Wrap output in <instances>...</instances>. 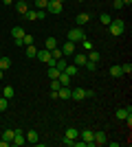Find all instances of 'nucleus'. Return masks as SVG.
Returning a JSON list of instances; mask_svg holds the SVG:
<instances>
[{
    "label": "nucleus",
    "mask_w": 132,
    "mask_h": 147,
    "mask_svg": "<svg viewBox=\"0 0 132 147\" xmlns=\"http://www.w3.org/2000/svg\"><path fill=\"white\" fill-rule=\"evenodd\" d=\"M51 57H55V59L64 57V55H62V49H60V46H57V49H53V51H51Z\"/></svg>",
    "instance_id": "obj_33"
},
{
    "label": "nucleus",
    "mask_w": 132,
    "mask_h": 147,
    "mask_svg": "<svg viewBox=\"0 0 132 147\" xmlns=\"http://www.w3.org/2000/svg\"><path fill=\"white\" fill-rule=\"evenodd\" d=\"M108 29H110V35H123V29H126V22L121 18H114L110 20V24H108Z\"/></svg>",
    "instance_id": "obj_1"
},
{
    "label": "nucleus",
    "mask_w": 132,
    "mask_h": 147,
    "mask_svg": "<svg viewBox=\"0 0 132 147\" xmlns=\"http://www.w3.org/2000/svg\"><path fill=\"white\" fill-rule=\"evenodd\" d=\"M128 114H132V105H128V108H119V110L114 112V117L119 119V121H126Z\"/></svg>",
    "instance_id": "obj_7"
},
{
    "label": "nucleus",
    "mask_w": 132,
    "mask_h": 147,
    "mask_svg": "<svg viewBox=\"0 0 132 147\" xmlns=\"http://www.w3.org/2000/svg\"><path fill=\"white\" fill-rule=\"evenodd\" d=\"M11 35H13V40H16V37H22V35H24V29H22V26H13Z\"/></svg>",
    "instance_id": "obj_24"
},
{
    "label": "nucleus",
    "mask_w": 132,
    "mask_h": 147,
    "mask_svg": "<svg viewBox=\"0 0 132 147\" xmlns=\"http://www.w3.org/2000/svg\"><path fill=\"white\" fill-rule=\"evenodd\" d=\"M2 97H5V99H13V97H16V90H13L11 86H5V92H2Z\"/></svg>",
    "instance_id": "obj_20"
},
{
    "label": "nucleus",
    "mask_w": 132,
    "mask_h": 147,
    "mask_svg": "<svg viewBox=\"0 0 132 147\" xmlns=\"http://www.w3.org/2000/svg\"><path fill=\"white\" fill-rule=\"evenodd\" d=\"M24 143H26L24 134H22L20 129H16V132H13V138H11V145H24Z\"/></svg>",
    "instance_id": "obj_8"
},
{
    "label": "nucleus",
    "mask_w": 132,
    "mask_h": 147,
    "mask_svg": "<svg viewBox=\"0 0 132 147\" xmlns=\"http://www.w3.org/2000/svg\"><path fill=\"white\" fill-rule=\"evenodd\" d=\"M51 88H53V90H60V81H57V79H51Z\"/></svg>",
    "instance_id": "obj_38"
},
{
    "label": "nucleus",
    "mask_w": 132,
    "mask_h": 147,
    "mask_svg": "<svg viewBox=\"0 0 132 147\" xmlns=\"http://www.w3.org/2000/svg\"><path fill=\"white\" fill-rule=\"evenodd\" d=\"M121 75H123L121 66H110V77H114V79H117V77H121Z\"/></svg>",
    "instance_id": "obj_19"
},
{
    "label": "nucleus",
    "mask_w": 132,
    "mask_h": 147,
    "mask_svg": "<svg viewBox=\"0 0 132 147\" xmlns=\"http://www.w3.org/2000/svg\"><path fill=\"white\" fill-rule=\"evenodd\" d=\"M79 136H82V141L86 143L88 147H93L95 145V132L90 127H86V129H82V132H79Z\"/></svg>",
    "instance_id": "obj_3"
},
{
    "label": "nucleus",
    "mask_w": 132,
    "mask_h": 147,
    "mask_svg": "<svg viewBox=\"0 0 132 147\" xmlns=\"http://www.w3.org/2000/svg\"><path fill=\"white\" fill-rule=\"evenodd\" d=\"M46 75H49V79H57V77H60V70H57L55 66H51V68H49V73H46Z\"/></svg>",
    "instance_id": "obj_27"
},
{
    "label": "nucleus",
    "mask_w": 132,
    "mask_h": 147,
    "mask_svg": "<svg viewBox=\"0 0 132 147\" xmlns=\"http://www.w3.org/2000/svg\"><path fill=\"white\" fill-rule=\"evenodd\" d=\"M35 57H38V59H40V61H44V64H46V61H49V59H51V51H46V49H42V51H38V55H35Z\"/></svg>",
    "instance_id": "obj_15"
},
{
    "label": "nucleus",
    "mask_w": 132,
    "mask_h": 147,
    "mask_svg": "<svg viewBox=\"0 0 132 147\" xmlns=\"http://www.w3.org/2000/svg\"><path fill=\"white\" fill-rule=\"evenodd\" d=\"M7 108H9V99H5V97H0V112H5Z\"/></svg>",
    "instance_id": "obj_32"
},
{
    "label": "nucleus",
    "mask_w": 132,
    "mask_h": 147,
    "mask_svg": "<svg viewBox=\"0 0 132 147\" xmlns=\"http://www.w3.org/2000/svg\"><path fill=\"white\" fill-rule=\"evenodd\" d=\"M70 79H73V77H70V75H66L64 70L60 73V77H57V81H60V86H70Z\"/></svg>",
    "instance_id": "obj_14"
},
{
    "label": "nucleus",
    "mask_w": 132,
    "mask_h": 147,
    "mask_svg": "<svg viewBox=\"0 0 132 147\" xmlns=\"http://www.w3.org/2000/svg\"><path fill=\"white\" fill-rule=\"evenodd\" d=\"M64 11V5L57 2V0H49V7H46V13H53V16H60Z\"/></svg>",
    "instance_id": "obj_4"
},
{
    "label": "nucleus",
    "mask_w": 132,
    "mask_h": 147,
    "mask_svg": "<svg viewBox=\"0 0 132 147\" xmlns=\"http://www.w3.org/2000/svg\"><path fill=\"white\" fill-rule=\"evenodd\" d=\"M55 68H57V70H60V73H62L64 68H66V61H64V57H60V59L55 61Z\"/></svg>",
    "instance_id": "obj_31"
},
{
    "label": "nucleus",
    "mask_w": 132,
    "mask_h": 147,
    "mask_svg": "<svg viewBox=\"0 0 132 147\" xmlns=\"http://www.w3.org/2000/svg\"><path fill=\"white\" fill-rule=\"evenodd\" d=\"M7 68H11V59L9 57H0V70H7Z\"/></svg>",
    "instance_id": "obj_22"
},
{
    "label": "nucleus",
    "mask_w": 132,
    "mask_h": 147,
    "mask_svg": "<svg viewBox=\"0 0 132 147\" xmlns=\"http://www.w3.org/2000/svg\"><path fill=\"white\" fill-rule=\"evenodd\" d=\"M88 20H90V13H86V11H82L79 13V16H77L75 18V22H77V26H84L88 22Z\"/></svg>",
    "instance_id": "obj_12"
},
{
    "label": "nucleus",
    "mask_w": 132,
    "mask_h": 147,
    "mask_svg": "<svg viewBox=\"0 0 132 147\" xmlns=\"http://www.w3.org/2000/svg\"><path fill=\"white\" fill-rule=\"evenodd\" d=\"M64 136H66V138H73V141H75V138H79V129H77V127H68Z\"/></svg>",
    "instance_id": "obj_18"
},
{
    "label": "nucleus",
    "mask_w": 132,
    "mask_h": 147,
    "mask_svg": "<svg viewBox=\"0 0 132 147\" xmlns=\"http://www.w3.org/2000/svg\"><path fill=\"white\" fill-rule=\"evenodd\" d=\"M22 42H24V46H29V44H33V35H22Z\"/></svg>",
    "instance_id": "obj_36"
},
{
    "label": "nucleus",
    "mask_w": 132,
    "mask_h": 147,
    "mask_svg": "<svg viewBox=\"0 0 132 147\" xmlns=\"http://www.w3.org/2000/svg\"><path fill=\"white\" fill-rule=\"evenodd\" d=\"M64 73H66V75H70V77H75V75H77V66H75V64H70V66L66 64V68H64Z\"/></svg>",
    "instance_id": "obj_23"
},
{
    "label": "nucleus",
    "mask_w": 132,
    "mask_h": 147,
    "mask_svg": "<svg viewBox=\"0 0 132 147\" xmlns=\"http://www.w3.org/2000/svg\"><path fill=\"white\" fill-rule=\"evenodd\" d=\"M110 20H112V18H110L108 13H101V16H99V22H101L104 26H108V24H110Z\"/></svg>",
    "instance_id": "obj_28"
},
{
    "label": "nucleus",
    "mask_w": 132,
    "mask_h": 147,
    "mask_svg": "<svg viewBox=\"0 0 132 147\" xmlns=\"http://www.w3.org/2000/svg\"><path fill=\"white\" fill-rule=\"evenodd\" d=\"M75 53H77V51H75V42H68V40H66L64 46H62V55L68 57V55H75Z\"/></svg>",
    "instance_id": "obj_5"
},
{
    "label": "nucleus",
    "mask_w": 132,
    "mask_h": 147,
    "mask_svg": "<svg viewBox=\"0 0 132 147\" xmlns=\"http://www.w3.org/2000/svg\"><path fill=\"white\" fill-rule=\"evenodd\" d=\"M112 7H114V9H123V2H121V0H114Z\"/></svg>",
    "instance_id": "obj_40"
},
{
    "label": "nucleus",
    "mask_w": 132,
    "mask_h": 147,
    "mask_svg": "<svg viewBox=\"0 0 132 147\" xmlns=\"http://www.w3.org/2000/svg\"><path fill=\"white\" fill-rule=\"evenodd\" d=\"M13 44H16V46H24V42H22V37H16V40H13Z\"/></svg>",
    "instance_id": "obj_42"
},
{
    "label": "nucleus",
    "mask_w": 132,
    "mask_h": 147,
    "mask_svg": "<svg viewBox=\"0 0 132 147\" xmlns=\"http://www.w3.org/2000/svg\"><path fill=\"white\" fill-rule=\"evenodd\" d=\"M79 2H84V0H79Z\"/></svg>",
    "instance_id": "obj_46"
},
{
    "label": "nucleus",
    "mask_w": 132,
    "mask_h": 147,
    "mask_svg": "<svg viewBox=\"0 0 132 147\" xmlns=\"http://www.w3.org/2000/svg\"><path fill=\"white\" fill-rule=\"evenodd\" d=\"M13 5H16V11H18V13H22V16H24V13L29 11V5H26L24 0H18V2H13Z\"/></svg>",
    "instance_id": "obj_13"
},
{
    "label": "nucleus",
    "mask_w": 132,
    "mask_h": 147,
    "mask_svg": "<svg viewBox=\"0 0 132 147\" xmlns=\"http://www.w3.org/2000/svg\"><path fill=\"white\" fill-rule=\"evenodd\" d=\"M70 99L84 101V99H86V88H73V90H70Z\"/></svg>",
    "instance_id": "obj_6"
},
{
    "label": "nucleus",
    "mask_w": 132,
    "mask_h": 147,
    "mask_svg": "<svg viewBox=\"0 0 132 147\" xmlns=\"http://www.w3.org/2000/svg\"><path fill=\"white\" fill-rule=\"evenodd\" d=\"M121 2H123V7H126V5L130 7V5H132V0H121Z\"/></svg>",
    "instance_id": "obj_43"
},
{
    "label": "nucleus",
    "mask_w": 132,
    "mask_h": 147,
    "mask_svg": "<svg viewBox=\"0 0 132 147\" xmlns=\"http://www.w3.org/2000/svg\"><path fill=\"white\" fill-rule=\"evenodd\" d=\"M121 70H123V75H130L132 73V64H130V61H126V64L121 66Z\"/></svg>",
    "instance_id": "obj_35"
},
{
    "label": "nucleus",
    "mask_w": 132,
    "mask_h": 147,
    "mask_svg": "<svg viewBox=\"0 0 132 147\" xmlns=\"http://www.w3.org/2000/svg\"><path fill=\"white\" fill-rule=\"evenodd\" d=\"M84 68H88V70H95V68H97V64H95V61H90V59H88L86 64H84Z\"/></svg>",
    "instance_id": "obj_37"
},
{
    "label": "nucleus",
    "mask_w": 132,
    "mask_h": 147,
    "mask_svg": "<svg viewBox=\"0 0 132 147\" xmlns=\"http://www.w3.org/2000/svg\"><path fill=\"white\" fill-rule=\"evenodd\" d=\"M46 7H49V0H35V9H40V11H46Z\"/></svg>",
    "instance_id": "obj_25"
},
{
    "label": "nucleus",
    "mask_w": 132,
    "mask_h": 147,
    "mask_svg": "<svg viewBox=\"0 0 132 147\" xmlns=\"http://www.w3.org/2000/svg\"><path fill=\"white\" fill-rule=\"evenodd\" d=\"M57 2H62V5H64V0H57Z\"/></svg>",
    "instance_id": "obj_45"
},
{
    "label": "nucleus",
    "mask_w": 132,
    "mask_h": 147,
    "mask_svg": "<svg viewBox=\"0 0 132 147\" xmlns=\"http://www.w3.org/2000/svg\"><path fill=\"white\" fill-rule=\"evenodd\" d=\"M95 97V90H93V88H88V90H86V99H93Z\"/></svg>",
    "instance_id": "obj_41"
},
{
    "label": "nucleus",
    "mask_w": 132,
    "mask_h": 147,
    "mask_svg": "<svg viewBox=\"0 0 132 147\" xmlns=\"http://www.w3.org/2000/svg\"><path fill=\"white\" fill-rule=\"evenodd\" d=\"M62 143H64V145H75V141H73V138H66V136H64V138H62Z\"/></svg>",
    "instance_id": "obj_39"
},
{
    "label": "nucleus",
    "mask_w": 132,
    "mask_h": 147,
    "mask_svg": "<svg viewBox=\"0 0 132 147\" xmlns=\"http://www.w3.org/2000/svg\"><path fill=\"white\" fill-rule=\"evenodd\" d=\"M35 55H38V49H35V44H29V46H26V57H31V59H33Z\"/></svg>",
    "instance_id": "obj_21"
},
{
    "label": "nucleus",
    "mask_w": 132,
    "mask_h": 147,
    "mask_svg": "<svg viewBox=\"0 0 132 147\" xmlns=\"http://www.w3.org/2000/svg\"><path fill=\"white\" fill-rule=\"evenodd\" d=\"M13 132H16V129H5V134L0 136V138H5V141H9V143H11V138H13Z\"/></svg>",
    "instance_id": "obj_30"
},
{
    "label": "nucleus",
    "mask_w": 132,
    "mask_h": 147,
    "mask_svg": "<svg viewBox=\"0 0 132 147\" xmlns=\"http://www.w3.org/2000/svg\"><path fill=\"white\" fill-rule=\"evenodd\" d=\"M0 114H2V112H0Z\"/></svg>",
    "instance_id": "obj_47"
},
{
    "label": "nucleus",
    "mask_w": 132,
    "mask_h": 147,
    "mask_svg": "<svg viewBox=\"0 0 132 147\" xmlns=\"http://www.w3.org/2000/svg\"><path fill=\"white\" fill-rule=\"evenodd\" d=\"M88 59H90V61H95V64H97V61H99L101 59V55H99V53H95V51H90V53H88Z\"/></svg>",
    "instance_id": "obj_29"
},
{
    "label": "nucleus",
    "mask_w": 132,
    "mask_h": 147,
    "mask_svg": "<svg viewBox=\"0 0 132 147\" xmlns=\"http://www.w3.org/2000/svg\"><path fill=\"white\" fill-rule=\"evenodd\" d=\"M82 46H84V51H93V42H90V40H82Z\"/></svg>",
    "instance_id": "obj_34"
},
{
    "label": "nucleus",
    "mask_w": 132,
    "mask_h": 147,
    "mask_svg": "<svg viewBox=\"0 0 132 147\" xmlns=\"http://www.w3.org/2000/svg\"><path fill=\"white\" fill-rule=\"evenodd\" d=\"M66 40L68 42H82V40H86V33H84L82 26H75V29H70L66 33Z\"/></svg>",
    "instance_id": "obj_2"
},
{
    "label": "nucleus",
    "mask_w": 132,
    "mask_h": 147,
    "mask_svg": "<svg viewBox=\"0 0 132 147\" xmlns=\"http://www.w3.org/2000/svg\"><path fill=\"white\" fill-rule=\"evenodd\" d=\"M2 75H5V73H2V70H0V79H2Z\"/></svg>",
    "instance_id": "obj_44"
},
{
    "label": "nucleus",
    "mask_w": 132,
    "mask_h": 147,
    "mask_svg": "<svg viewBox=\"0 0 132 147\" xmlns=\"http://www.w3.org/2000/svg\"><path fill=\"white\" fill-rule=\"evenodd\" d=\"M24 138H26V143H31V145H38V143H40V136H38V132H35V129H29Z\"/></svg>",
    "instance_id": "obj_9"
},
{
    "label": "nucleus",
    "mask_w": 132,
    "mask_h": 147,
    "mask_svg": "<svg viewBox=\"0 0 132 147\" xmlns=\"http://www.w3.org/2000/svg\"><path fill=\"white\" fill-rule=\"evenodd\" d=\"M95 145H108L106 132H95Z\"/></svg>",
    "instance_id": "obj_11"
},
{
    "label": "nucleus",
    "mask_w": 132,
    "mask_h": 147,
    "mask_svg": "<svg viewBox=\"0 0 132 147\" xmlns=\"http://www.w3.org/2000/svg\"><path fill=\"white\" fill-rule=\"evenodd\" d=\"M73 57H75V66H77V68H79V66H84V64L88 61V57L84 55V53H75Z\"/></svg>",
    "instance_id": "obj_16"
},
{
    "label": "nucleus",
    "mask_w": 132,
    "mask_h": 147,
    "mask_svg": "<svg viewBox=\"0 0 132 147\" xmlns=\"http://www.w3.org/2000/svg\"><path fill=\"white\" fill-rule=\"evenodd\" d=\"M26 20H38V9H29V11L24 13Z\"/></svg>",
    "instance_id": "obj_26"
},
{
    "label": "nucleus",
    "mask_w": 132,
    "mask_h": 147,
    "mask_svg": "<svg viewBox=\"0 0 132 147\" xmlns=\"http://www.w3.org/2000/svg\"><path fill=\"white\" fill-rule=\"evenodd\" d=\"M44 49H46V51H53V49H57V40H55L53 35H51V37H46V42H44Z\"/></svg>",
    "instance_id": "obj_17"
},
{
    "label": "nucleus",
    "mask_w": 132,
    "mask_h": 147,
    "mask_svg": "<svg viewBox=\"0 0 132 147\" xmlns=\"http://www.w3.org/2000/svg\"><path fill=\"white\" fill-rule=\"evenodd\" d=\"M70 90H73L70 86H60V90H57V99H70Z\"/></svg>",
    "instance_id": "obj_10"
}]
</instances>
